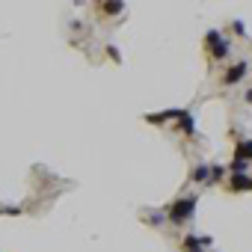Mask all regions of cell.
I'll list each match as a JSON object with an SVG mask.
<instances>
[{
	"mask_svg": "<svg viewBox=\"0 0 252 252\" xmlns=\"http://www.w3.org/2000/svg\"><path fill=\"white\" fill-rule=\"evenodd\" d=\"M208 45H211V51H213V57H226V42L220 39V33H208Z\"/></svg>",
	"mask_w": 252,
	"mask_h": 252,
	"instance_id": "7a4b0ae2",
	"label": "cell"
},
{
	"mask_svg": "<svg viewBox=\"0 0 252 252\" xmlns=\"http://www.w3.org/2000/svg\"><path fill=\"white\" fill-rule=\"evenodd\" d=\"M252 187V178L246 175H232V190H249Z\"/></svg>",
	"mask_w": 252,
	"mask_h": 252,
	"instance_id": "277c9868",
	"label": "cell"
},
{
	"mask_svg": "<svg viewBox=\"0 0 252 252\" xmlns=\"http://www.w3.org/2000/svg\"><path fill=\"white\" fill-rule=\"evenodd\" d=\"M243 75H246V62H237L234 68H229V75H226V80H229V83H234V80H240Z\"/></svg>",
	"mask_w": 252,
	"mask_h": 252,
	"instance_id": "5b68a950",
	"label": "cell"
},
{
	"mask_svg": "<svg viewBox=\"0 0 252 252\" xmlns=\"http://www.w3.org/2000/svg\"><path fill=\"white\" fill-rule=\"evenodd\" d=\"M246 98H249V101H252V89H249V92H246Z\"/></svg>",
	"mask_w": 252,
	"mask_h": 252,
	"instance_id": "52a82bcc",
	"label": "cell"
},
{
	"mask_svg": "<svg viewBox=\"0 0 252 252\" xmlns=\"http://www.w3.org/2000/svg\"><path fill=\"white\" fill-rule=\"evenodd\" d=\"M208 175H211V169H208V166H199V169L193 172V181H205Z\"/></svg>",
	"mask_w": 252,
	"mask_h": 252,
	"instance_id": "8992f818",
	"label": "cell"
},
{
	"mask_svg": "<svg viewBox=\"0 0 252 252\" xmlns=\"http://www.w3.org/2000/svg\"><path fill=\"white\" fill-rule=\"evenodd\" d=\"M193 205H196V199H181V202H175V208H172V223H184L190 213H193Z\"/></svg>",
	"mask_w": 252,
	"mask_h": 252,
	"instance_id": "6da1fadb",
	"label": "cell"
},
{
	"mask_svg": "<svg viewBox=\"0 0 252 252\" xmlns=\"http://www.w3.org/2000/svg\"><path fill=\"white\" fill-rule=\"evenodd\" d=\"M234 157L237 160H252V139H243V142H237V149H234Z\"/></svg>",
	"mask_w": 252,
	"mask_h": 252,
	"instance_id": "3957f363",
	"label": "cell"
}]
</instances>
